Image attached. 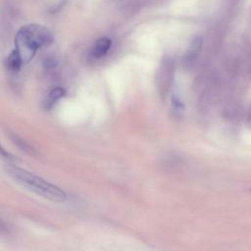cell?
<instances>
[{
    "label": "cell",
    "instance_id": "3957f363",
    "mask_svg": "<svg viewBox=\"0 0 251 251\" xmlns=\"http://www.w3.org/2000/svg\"><path fill=\"white\" fill-rule=\"evenodd\" d=\"M111 46H112V41L110 39H108V38H101V39H99L95 43V45H94V46L92 48L91 54L96 59L102 58V57H104L108 53V51L110 50Z\"/></svg>",
    "mask_w": 251,
    "mask_h": 251
},
{
    "label": "cell",
    "instance_id": "5b68a950",
    "mask_svg": "<svg viewBox=\"0 0 251 251\" xmlns=\"http://www.w3.org/2000/svg\"><path fill=\"white\" fill-rule=\"evenodd\" d=\"M66 94V91L62 88H56V89H53L49 93H48V96H47V99H46V107L47 109L51 108L57 101H59L62 97H64Z\"/></svg>",
    "mask_w": 251,
    "mask_h": 251
},
{
    "label": "cell",
    "instance_id": "7a4b0ae2",
    "mask_svg": "<svg viewBox=\"0 0 251 251\" xmlns=\"http://www.w3.org/2000/svg\"><path fill=\"white\" fill-rule=\"evenodd\" d=\"M8 175L18 183L37 194L54 202H65L67 194L58 186L51 184L40 177L15 166H8Z\"/></svg>",
    "mask_w": 251,
    "mask_h": 251
},
{
    "label": "cell",
    "instance_id": "9c48e42d",
    "mask_svg": "<svg viewBox=\"0 0 251 251\" xmlns=\"http://www.w3.org/2000/svg\"><path fill=\"white\" fill-rule=\"evenodd\" d=\"M12 139L23 151H25V152H27V153H29L31 155H36L37 154L36 150L29 143H27V141H25L23 138L19 137L18 136H13Z\"/></svg>",
    "mask_w": 251,
    "mask_h": 251
},
{
    "label": "cell",
    "instance_id": "8992f818",
    "mask_svg": "<svg viewBox=\"0 0 251 251\" xmlns=\"http://www.w3.org/2000/svg\"><path fill=\"white\" fill-rule=\"evenodd\" d=\"M201 47H202V40L201 38H196L194 39V41L191 43L187 54H186V60L187 61H193L198 54L201 51Z\"/></svg>",
    "mask_w": 251,
    "mask_h": 251
},
{
    "label": "cell",
    "instance_id": "52a82bcc",
    "mask_svg": "<svg viewBox=\"0 0 251 251\" xmlns=\"http://www.w3.org/2000/svg\"><path fill=\"white\" fill-rule=\"evenodd\" d=\"M172 72H173V67H171L169 64H165V66L163 67V70L160 71V74H159V81L160 83L165 80V84H164V87L163 89L165 90V93L167 92L168 89L170 88V84L169 82H167L168 80L169 81H172Z\"/></svg>",
    "mask_w": 251,
    "mask_h": 251
},
{
    "label": "cell",
    "instance_id": "277c9868",
    "mask_svg": "<svg viewBox=\"0 0 251 251\" xmlns=\"http://www.w3.org/2000/svg\"><path fill=\"white\" fill-rule=\"evenodd\" d=\"M24 64L19 53L14 49L7 58V68L11 72H18Z\"/></svg>",
    "mask_w": 251,
    "mask_h": 251
},
{
    "label": "cell",
    "instance_id": "30bf717a",
    "mask_svg": "<svg viewBox=\"0 0 251 251\" xmlns=\"http://www.w3.org/2000/svg\"><path fill=\"white\" fill-rule=\"evenodd\" d=\"M44 65H45V67H46V70H51V69H54V68L57 67L58 61H57V59H56L55 57H53V56H48V57H46V58L45 59Z\"/></svg>",
    "mask_w": 251,
    "mask_h": 251
},
{
    "label": "cell",
    "instance_id": "ba28073f",
    "mask_svg": "<svg viewBox=\"0 0 251 251\" xmlns=\"http://www.w3.org/2000/svg\"><path fill=\"white\" fill-rule=\"evenodd\" d=\"M172 109L174 112V115L177 117H182L184 112V105L181 98L177 95H174L172 97Z\"/></svg>",
    "mask_w": 251,
    "mask_h": 251
},
{
    "label": "cell",
    "instance_id": "8fae6325",
    "mask_svg": "<svg viewBox=\"0 0 251 251\" xmlns=\"http://www.w3.org/2000/svg\"><path fill=\"white\" fill-rule=\"evenodd\" d=\"M1 154H2V157L8 162V164H10V163H15V162L17 161V159H16L13 155H11L10 153L6 152L3 148H1Z\"/></svg>",
    "mask_w": 251,
    "mask_h": 251
},
{
    "label": "cell",
    "instance_id": "6da1fadb",
    "mask_svg": "<svg viewBox=\"0 0 251 251\" xmlns=\"http://www.w3.org/2000/svg\"><path fill=\"white\" fill-rule=\"evenodd\" d=\"M52 42V33L46 27L32 24L22 27L18 31L15 37V50L25 64L35 57L40 48L51 45Z\"/></svg>",
    "mask_w": 251,
    "mask_h": 251
}]
</instances>
